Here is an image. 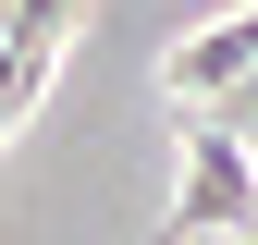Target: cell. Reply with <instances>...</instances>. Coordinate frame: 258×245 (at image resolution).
Instances as JSON below:
<instances>
[{
	"mask_svg": "<svg viewBox=\"0 0 258 245\" xmlns=\"http://www.w3.org/2000/svg\"><path fill=\"white\" fill-rule=\"evenodd\" d=\"M209 233L258 245V147L221 135V122L184 135V184H172V208H160V245H209Z\"/></svg>",
	"mask_w": 258,
	"mask_h": 245,
	"instance_id": "1",
	"label": "cell"
},
{
	"mask_svg": "<svg viewBox=\"0 0 258 245\" xmlns=\"http://www.w3.org/2000/svg\"><path fill=\"white\" fill-rule=\"evenodd\" d=\"M234 86H258V13H221V25H197V37L172 49V98L221 110Z\"/></svg>",
	"mask_w": 258,
	"mask_h": 245,
	"instance_id": "2",
	"label": "cell"
},
{
	"mask_svg": "<svg viewBox=\"0 0 258 245\" xmlns=\"http://www.w3.org/2000/svg\"><path fill=\"white\" fill-rule=\"evenodd\" d=\"M61 25H74V0H0V37H13V61H49Z\"/></svg>",
	"mask_w": 258,
	"mask_h": 245,
	"instance_id": "3",
	"label": "cell"
}]
</instances>
